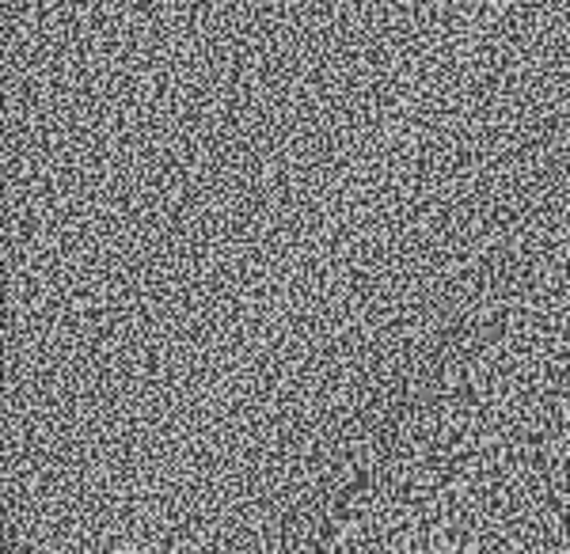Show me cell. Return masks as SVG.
Returning <instances> with one entry per match:
<instances>
[{
    "label": "cell",
    "instance_id": "obj_1",
    "mask_svg": "<svg viewBox=\"0 0 570 554\" xmlns=\"http://www.w3.org/2000/svg\"><path fill=\"white\" fill-rule=\"evenodd\" d=\"M160 554H570V433L438 403L308 418L187 478Z\"/></svg>",
    "mask_w": 570,
    "mask_h": 554
}]
</instances>
